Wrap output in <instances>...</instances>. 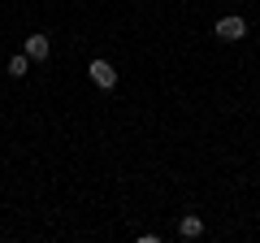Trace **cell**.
Here are the masks:
<instances>
[{
  "label": "cell",
  "mask_w": 260,
  "mask_h": 243,
  "mask_svg": "<svg viewBox=\"0 0 260 243\" xmlns=\"http://www.w3.org/2000/svg\"><path fill=\"white\" fill-rule=\"evenodd\" d=\"M87 74H91V83L100 87V92H113V87H117V70H113L104 56H95L91 66H87Z\"/></svg>",
  "instance_id": "6da1fadb"
},
{
  "label": "cell",
  "mask_w": 260,
  "mask_h": 243,
  "mask_svg": "<svg viewBox=\"0 0 260 243\" xmlns=\"http://www.w3.org/2000/svg\"><path fill=\"white\" fill-rule=\"evenodd\" d=\"M217 39H225V44H234V39H247V22L239 18V13H230V18H221L217 22Z\"/></svg>",
  "instance_id": "7a4b0ae2"
},
{
  "label": "cell",
  "mask_w": 260,
  "mask_h": 243,
  "mask_svg": "<svg viewBox=\"0 0 260 243\" xmlns=\"http://www.w3.org/2000/svg\"><path fill=\"white\" fill-rule=\"evenodd\" d=\"M22 52H26L30 61H48V52H52V39H48V35H26Z\"/></svg>",
  "instance_id": "3957f363"
},
{
  "label": "cell",
  "mask_w": 260,
  "mask_h": 243,
  "mask_svg": "<svg viewBox=\"0 0 260 243\" xmlns=\"http://www.w3.org/2000/svg\"><path fill=\"white\" fill-rule=\"evenodd\" d=\"M200 234H204V217L200 213H186L178 222V239H200Z\"/></svg>",
  "instance_id": "277c9868"
},
{
  "label": "cell",
  "mask_w": 260,
  "mask_h": 243,
  "mask_svg": "<svg viewBox=\"0 0 260 243\" xmlns=\"http://www.w3.org/2000/svg\"><path fill=\"white\" fill-rule=\"evenodd\" d=\"M30 66H35V61H30L26 52H18V56H9V66H5V74H9V78H26V74H30Z\"/></svg>",
  "instance_id": "5b68a950"
}]
</instances>
